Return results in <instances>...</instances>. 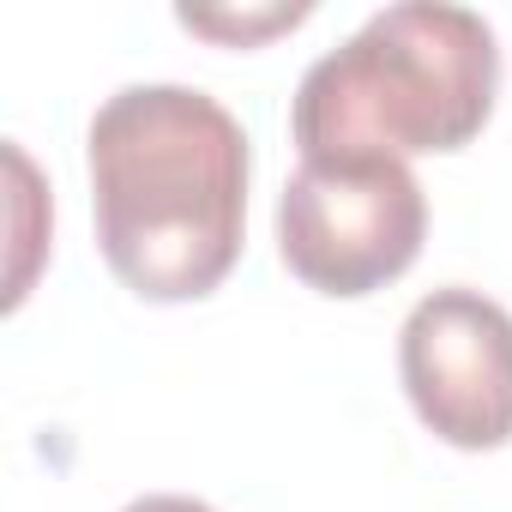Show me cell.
I'll return each mask as SVG.
<instances>
[{"instance_id": "cell-1", "label": "cell", "mask_w": 512, "mask_h": 512, "mask_svg": "<svg viewBox=\"0 0 512 512\" xmlns=\"http://www.w3.org/2000/svg\"><path fill=\"white\" fill-rule=\"evenodd\" d=\"M109 272L145 302L211 296L247 223V133L193 85H127L85 133Z\"/></svg>"}, {"instance_id": "cell-2", "label": "cell", "mask_w": 512, "mask_h": 512, "mask_svg": "<svg viewBox=\"0 0 512 512\" xmlns=\"http://www.w3.org/2000/svg\"><path fill=\"white\" fill-rule=\"evenodd\" d=\"M494 91L500 43L482 13L452 0H398L302 73L290 133L302 157L404 163L410 151L470 145Z\"/></svg>"}, {"instance_id": "cell-3", "label": "cell", "mask_w": 512, "mask_h": 512, "mask_svg": "<svg viewBox=\"0 0 512 512\" xmlns=\"http://www.w3.org/2000/svg\"><path fill=\"white\" fill-rule=\"evenodd\" d=\"M428 235V199L410 163H326L302 169L278 193V253L320 296H368L404 278Z\"/></svg>"}, {"instance_id": "cell-4", "label": "cell", "mask_w": 512, "mask_h": 512, "mask_svg": "<svg viewBox=\"0 0 512 512\" xmlns=\"http://www.w3.org/2000/svg\"><path fill=\"white\" fill-rule=\"evenodd\" d=\"M398 374L416 416L464 452L512 440V314L482 290H434L398 332Z\"/></svg>"}, {"instance_id": "cell-5", "label": "cell", "mask_w": 512, "mask_h": 512, "mask_svg": "<svg viewBox=\"0 0 512 512\" xmlns=\"http://www.w3.org/2000/svg\"><path fill=\"white\" fill-rule=\"evenodd\" d=\"M187 31L199 37H217V43H260L272 31H290L308 19V7H266V13H217V7H181L175 13Z\"/></svg>"}, {"instance_id": "cell-6", "label": "cell", "mask_w": 512, "mask_h": 512, "mask_svg": "<svg viewBox=\"0 0 512 512\" xmlns=\"http://www.w3.org/2000/svg\"><path fill=\"white\" fill-rule=\"evenodd\" d=\"M121 512H211V506L193 500V494H139V500H127Z\"/></svg>"}]
</instances>
